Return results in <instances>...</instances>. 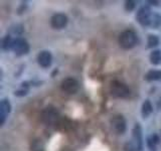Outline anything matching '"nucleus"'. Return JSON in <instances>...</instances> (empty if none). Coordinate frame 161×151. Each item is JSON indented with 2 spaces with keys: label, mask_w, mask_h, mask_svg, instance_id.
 <instances>
[{
  "label": "nucleus",
  "mask_w": 161,
  "mask_h": 151,
  "mask_svg": "<svg viewBox=\"0 0 161 151\" xmlns=\"http://www.w3.org/2000/svg\"><path fill=\"white\" fill-rule=\"evenodd\" d=\"M161 62V50L159 49H155L152 53H150V63L156 65L160 64Z\"/></svg>",
  "instance_id": "obj_17"
},
{
  "label": "nucleus",
  "mask_w": 161,
  "mask_h": 151,
  "mask_svg": "<svg viewBox=\"0 0 161 151\" xmlns=\"http://www.w3.org/2000/svg\"><path fill=\"white\" fill-rule=\"evenodd\" d=\"M148 3H150L151 5H158V4H157V3H158L157 1H148Z\"/></svg>",
  "instance_id": "obj_23"
},
{
  "label": "nucleus",
  "mask_w": 161,
  "mask_h": 151,
  "mask_svg": "<svg viewBox=\"0 0 161 151\" xmlns=\"http://www.w3.org/2000/svg\"><path fill=\"white\" fill-rule=\"evenodd\" d=\"M145 80L148 82H155V81H161V70H151L145 75Z\"/></svg>",
  "instance_id": "obj_13"
},
{
  "label": "nucleus",
  "mask_w": 161,
  "mask_h": 151,
  "mask_svg": "<svg viewBox=\"0 0 161 151\" xmlns=\"http://www.w3.org/2000/svg\"><path fill=\"white\" fill-rule=\"evenodd\" d=\"M161 24V16L158 14H152L150 20V25L149 26L153 27V28H157L160 26Z\"/></svg>",
  "instance_id": "obj_19"
},
{
  "label": "nucleus",
  "mask_w": 161,
  "mask_h": 151,
  "mask_svg": "<svg viewBox=\"0 0 161 151\" xmlns=\"http://www.w3.org/2000/svg\"><path fill=\"white\" fill-rule=\"evenodd\" d=\"M143 136L142 128L140 124H135L132 130V138L128 140L124 145V151H142Z\"/></svg>",
  "instance_id": "obj_1"
},
{
  "label": "nucleus",
  "mask_w": 161,
  "mask_h": 151,
  "mask_svg": "<svg viewBox=\"0 0 161 151\" xmlns=\"http://www.w3.org/2000/svg\"><path fill=\"white\" fill-rule=\"evenodd\" d=\"M68 16L64 13H57L50 18V25L54 29H63L68 24Z\"/></svg>",
  "instance_id": "obj_9"
},
{
  "label": "nucleus",
  "mask_w": 161,
  "mask_h": 151,
  "mask_svg": "<svg viewBox=\"0 0 161 151\" xmlns=\"http://www.w3.org/2000/svg\"><path fill=\"white\" fill-rule=\"evenodd\" d=\"M11 112V104L9 100L3 99L0 102V125H3L5 122V119Z\"/></svg>",
  "instance_id": "obj_11"
},
{
  "label": "nucleus",
  "mask_w": 161,
  "mask_h": 151,
  "mask_svg": "<svg viewBox=\"0 0 161 151\" xmlns=\"http://www.w3.org/2000/svg\"><path fill=\"white\" fill-rule=\"evenodd\" d=\"M157 108H158L159 110H161V98L159 99V101L157 102Z\"/></svg>",
  "instance_id": "obj_22"
},
{
  "label": "nucleus",
  "mask_w": 161,
  "mask_h": 151,
  "mask_svg": "<svg viewBox=\"0 0 161 151\" xmlns=\"http://www.w3.org/2000/svg\"><path fill=\"white\" fill-rule=\"evenodd\" d=\"M151 16H152V11H151L150 7L142 6L136 13V20L142 26H149Z\"/></svg>",
  "instance_id": "obj_5"
},
{
  "label": "nucleus",
  "mask_w": 161,
  "mask_h": 151,
  "mask_svg": "<svg viewBox=\"0 0 161 151\" xmlns=\"http://www.w3.org/2000/svg\"><path fill=\"white\" fill-rule=\"evenodd\" d=\"M136 6L135 4V1H132V0H128V1L125 2V10L126 11H132V10H134Z\"/></svg>",
  "instance_id": "obj_20"
},
{
  "label": "nucleus",
  "mask_w": 161,
  "mask_h": 151,
  "mask_svg": "<svg viewBox=\"0 0 161 151\" xmlns=\"http://www.w3.org/2000/svg\"><path fill=\"white\" fill-rule=\"evenodd\" d=\"M40 118H42L43 124H45L47 126H53L58 123L59 119V113L53 106H47V107H45L42 110Z\"/></svg>",
  "instance_id": "obj_3"
},
{
  "label": "nucleus",
  "mask_w": 161,
  "mask_h": 151,
  "mask_svg": "<svg viewBox=\"0 0 161 151\" xmlns=\"http://www.w3.org/2000/svg\"><path fill=\"white\" fill-rule=\"evenodd\" d=\"M13 42L14 39L11 38L9 34L5 35L2 39V43H1V47L4 50H9V49H12V45H13Z\"/></svg>",
  "instance_id": "obj_16"
},
{
  "label": "nucleus",
  "mask_w": 161,
  "mask_h": 151,
  "mask_svg": "<svg viewBox=\"0 0 161 151\" xmlns=\"http://www.w3.org/2000/svg\"><path fill=\"white\" fill-rule=\"evenodd\" d=\"M110 93L114 98L126 99L131 95V91L128 86H126L125 84L118 82V81H114V82H112V84H111Z\"/></svg>",
  "instance_id": "obj_4"
},
{
  "label": "nucleus",
  "mask_w": 161,
  "mask_h": 151,
  "mask_svg": "<svg viewBox=\"0 0 161 151\" xmlns=\"http://www.w3.org/2000/svg\"><path fill=\"white\" fill-rule=\"evenodd\" d=\"M37 63L42 68H49L53 63V55L48 50H42L37 55Z\"/></svg>",
  "instance_id": "obj_10"
},
{
  "label": "nucleus",
  "mask_w": 161,
  "mask_h": 151,
  "mask_svg": "<svg viewBox=\"0 0 161 151\" xmlns=\"http://www.w3.org/2000/svg\"><path fill=\"white\" fill-rule=\"evenodd\" d=\"M80 89V84L74 78H67L62 82V90L68 94H75Z\"/></svg>",
  "instance_id": "obj_8"
},
{
  "label": "nucleus",
  "mask_w": 161,
  "mask_h": 151,
  "mask_svg": "<svg viewBox=\"0 0 161 151\" xmlns=\"http://www.w3.org/2000/svg\"><path fill=\"white\" fill-rule=\"evenodd\" d=\"M153 112V106L151 104L149 100H145V102L142 104V108H141V114H142L143 118H148Z\"/></svg>",
  "instance_id": "obj_12"
},
{
  "label": "nucleus",
  "mask_w": 161,
  "mask_h": 151,
  "mask_svg": "<svg viewBox=\"0 0 161 151\" xmlns=\"http://www.w3.org/2000/svg\"><path fill=\"white\" fill-rule=\"evenodd\" d=\"M147 47L149 48H153L155 47H157L159 44V38L157 35L155 34H150L148 35V38H147Z\"/></svg>",
  "instance_id": "obj_18"
},
{
  "label": "nucleus",
  "mask_w": 161,
  "mask_h": 151,
  "mask_svg": "<svg viewBox=\"0 0 161 151\" xmlns=\"http://www.w3.org/2000/svg\"><path fill=\"white\" fill-rule=\"evenodd\" d=\"M30 151H44V144L42 139H34L30 144Z\"/></svg>",
  "instance_id": "obj_15"
},
{
  "label": "nucleus",
  "mask_w": 161,
  "mask_h": 151,
  "mask_svg": "<svg viewBox=\"0 0 161 151\" xmlns=\"http://www.w3.org/2000/svg\"><path fill=\"white\" fill-rule=\"evenodd\" d=\"M111 127L117 134L125 133L126 128V120L122 115H116L111 119Z\"/></svg>",
  "instance_id": "obj_7"
},
{
  "label": "nucleus",
  "mask_w": 161,
  "mask_h": 151,
  "mask_svg": "<svg viewBox=\"0 0 161 151\" xmlns=\"http://www.w3.org/2000/svg\"><path fill=\"white\" fill-rule=\"evenodd\" d=\"M28 90L27 89H21V90H18V91H15L14 95L16 97H23V96H26L27 95Z\"/></svg>",
  "instance_id": "obj_21"
},
{
  "label": "nucleus",
  "mask_w": 161,
  "mask_h": 151,
  "mask_svg": "<svg viewBox=\"0 0 161 151\" xmlns=\"http://www.w3.org/2000/svg\"><path fill=\"white\" fill-rule=\"evenodd\" d=\"M138 42V36L133 30H125L119 36V44L124 49L133 48Z\"/></svg>",
  "instance_id": "obj_2"
},
{
  "label": "nucleus",
  "mask_w": 161,
  "mask_h": 151,
  "mask_svg": "<svg viewBox=\"0 0 161 151\" xmlns=\"http://www.w3.org/2000/svg\"><path fill=\"white\" fill-rule=\"evenodd\" d=\"M12 50L16 55H24L29 52V44L24 38L17 37L13 42Z\"/></svg>",
  "instance_id": "obj_6"
},
{
  "label": "nucleus",
  "mask_w": 161,
  "mask_h": 151,
  "mask_svg": "<svg viewBox=\"0 0 161 151\" xmlns=\"http://www.w3.org/2000/svg\"><path fill=\"white\" fill-rule=\"evenodd\" d=\"M160 138L157 134H151L150 136H148L147 138V146L149 149H155L156 146L159 144Z\"/></svg>",
  "instance_id": "obj_14"
}]
</instances>
